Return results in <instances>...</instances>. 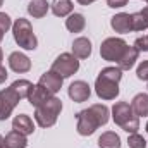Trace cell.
Masks as SVG:
<instances>
[{"label": "cell", "instance_id": "d4e9b609", "mask_svg": "<svg viewBox=\"0 0 148 148\" xmlns=\"http://www.w3.org/2000/svg\"><path fill=\"white\" fill-rule=\"evenodd\" d=\"M90 109L95 114V117L98 119L100 126H105V124L109 122V114H110L109 107H105V105H102V103H95V105H91Z\"/></svg>", "mask_w": 148, "mask_h": 148}, {"label": "cell", "instance_id": "8fae6325", "mask_svg": "<svg viewBox=\"0 0 148 148\" xmlns=\"http://www.w3.org/2000/svg\"><path fill=\"white\" fill-rule=\"evenodd\" d=\"M9 66L14 73H28L31 69V60H29V57H26L21 52H12L9 55Z\"/></svg>", "mask_w": 148, "mask_h": 148}, {"label": "cell", "instance_id": "d6986e66", "mask_svg": "<svg viewBox=\"0 0 148 148\" xmlns=\"http://www.w3.org/2000/svg\"><path fill=\"white\" fill-rule=\"evenodd\" d=\"M84 26H86V19L83 14L74 12V14H69V17L66 19V28L71 33H81L84 29Z\"/></svg>", "mask_w": 148, "mask_h": 148}, {"label": "cell", "instance_id": "9c48e42d", "mask_svg": "<svg viewBox=\"0 0 148 148\" xmlns=\"http://www.w3.org/2000/svg\"><path fill=\"white\" fill-rule=\"evenodd\" d=\"M62 81H64V77H62V76H59V74L53 73V71H48V73H45L41 77H40L38 84H40V86H43L48 93L55 95V93L62 88Z\"/></svg>", "mask_w": 148, "mask_h": 148}, {"label": "cell", "instance_id": "4fadbf2b", "mask_svg": "<svg viewBox=\"0 0 148 148\" xmlns=\"http://www.w3.org/2000/svg\"><path fill=\"white\" fill-rule=\"evenodd\" d=\"M110 26H112V29H114L115 33H122V35H124V33L133 31L131 14H124V12L115 14V16L110 19Z\"/></svg>", "mask_w": 148, "mask_h": 148}, {"label": "cell", "instance_id": "836d02e7", "mask_svg": "<svg viewBox=\"0 0 148 148\" xmlns=\"http://www.w3.org/2000/svg\"><path fill=\"white\" fill-rule=\"evenodd\" d=\"M2 40H3V33H2V31H0V41H2Z\"/></svg>", "mask_w": 148, "mask_h": 148}, {"label": "cell", "instance_id": "52a82bcc", "mask_svg": "<svg viewBox=\"0 0 148 148\" xmlns=\"http://www.w3.org/2000/svg\"><path fill=\"white\" fill-rule=\"evenodd\" d=\"M76 119H77V127L76 129L81 136H91L97 131V127H100V122L95 117V114L91 112V109H84V110L77 112Z\"/></svg>", "mask_w": 148, "mask_h": 148}, {"label": "cell", "instance_id": "484cf974", "mask_svg": "<svg viewBox=\"0 0 148 148\" xmlns=\"http://www.w3.org/2000/svg\"><path fill=\"white\" fill-rule=\"evenodd\" d=\"M127 145H129V148H147V140H145L141 134L133 133V134H129V138H127Z\"/></svg>", "mask_w": 148, "mask_h": 148}, {"label": "cell", "instance_id": "2e32d148", "mask_svg": "<svg viewBox=\"0 0 148 148\" xmlns=\"http://www.w3.org/2000/svg\"><path fill=\"white\" fill-rule=\"evenodd\" d=\"M52 97H55V95H52V93H48L43 86H40V84H35V88H33V91H31V95L28 97V102L33 105V107H38V105H41V103H45L47 100H50Z\"/></svg>", "mask_w": 148, "mask_h": 148}, {"label": "cell", "instance_id": "f546056e", "mask_svg": "<svg viewBox=\"0 0 148 148\" xmlns=\"http://www.w3.org/2000/svg\"><path fill=\"white\" fill-rule=\"evenodd\" d=\"M127 3V0H107V5L112 9H121Z\"/></svg>", "mask_w": 148, "mask_h": 148}, {"label": "cell", "instance_id": "7402d4cb", "mask_svg": "<svg viewBox=\"0 0 148 148\" xmlns=\"http://www.w3.org/2000/svg\"><path fill=\"white\" fill-rule=\"evenodd\" d=\"M10 88H12V90L19 95V98L23 100V98H28V97L31 95L35 84H33L31 81H28V79H17V81H14V83L10 84Z\"/></svg>", "mask_w": 148, "mask_h": 148}, {"label": "cell", "instance_id": "4316f807", "mask_svg": "<svg viewBox=\"0 0 148 148\" xmlns=\"http://www.w3.org/2000/svg\"><path fill=\"white\" fill-rule=\"evenodd\" d=\"M10 28H12L10 17H9L5 12H0V31H2V33H7Z\"/></svg>", "mask_w": 148, "mask_h": 148}, {"label": "cell", "instance_id": "83f0119b", "mask_svg": "<svg viewBox=\"0 0 148 148\" xmlns=\"http://www.w3.org/2000/svg\"><path fill=\"white\" fill-rule=\"evenodd\" d=\"M136 76H138V79H141V81H148V60H143V62L138 66Z\"/></svg>", "mask_w": 148, "mask_h": 148}, {"label": "cell", "instance_id": "7c38bea8", "mask_svg": "<svg viewBox=\"0 0 148 148\" xmlns=\"http://www.w3.org/2000/svg\"><path fill=\"white\" fill-rule=\"evenodd\" d=\"M12 129L17 131V133H21V134H24V136H28V134H33L35 124H33V121H31L29 115L19 114V115H16L14 121H12Z\"/></svg>", "mask_w": 148, "mask_h": 148}, {"label": "cell", "instance_id": "5bb4252c", "mask_svg": "<svg viewBox=\"0 0 148 148\" xmlns=\"http://www.w3.org/2000/svg\"><path fill=\"white\" fill-rule=\"evenodd\" d=\"M73 55L76 59H88L91 55V41L84 36H79L73 41Z\"/></svg>", "mask_w": 148, "mask_h": 148}, {"label": "cell", "instance_id": "ba28073f", "mask_svg": "<svg viewBox=\"0 0 148 148\" xmlns=\"http://www.w3.org/2000/svg\"><path fill=\"white\" fill-rule=\"evenodd\" d=\"M21 102L19 95L9 86L5 90L0 91V121L9 119V115L12 114V110L16 109V105Z\"/></svg>", "mask_w": 148, "mask_h": 148}, {"label": "cell", "instance_id": "f1b7e54d", "mask_svg": "<svg viewBox=\"0 0 148 148\" xmlns=\"http://www.w3.org/2000/svg\"><path fill=\"white\" fill-rule=\"evenodd\" d=\"M133 47H134L138 52H148V36H140L134 41Z\"/></svg>", "mask_w": 148, "mask_h": 148}, {"label": "cell", "instance_id": "8d00e7d4", "mask_svg": "<svg viewBox=\"0 0 148 148\" xmlns=\"http://www.w3.org/2000/svg\"><path fill=\"white\" fill-rule=\"evenodd\" d=\"M2 3H3V0H0V5H2Z\"/></svg>", "mask_w": 148, "mask_h": 148}, {"label": "cell", "instance_id": "277c9868", "mask_svg": "<svg viewBox=\"0 0 148 148\" xmlns=\"http://www.w3.org/2000/svg\"><path fill=\"white\" fill-rule=\"evenodd\" d=\"M12 35H14L16 43L24 50H35L38 47V40L33 33V26L24 17L16 19V23L12 24Z\"/></svg>", "mask_w": 148, "mask_h": 148}, {"label": "cell", "instance_id": "1f68e13d", "mask_svg": "<svg viewBox=\"0 0 148 148\" xmlns=\"http://www.w3.org/2000/svg\"><path fill=\"white\" fill-rule=\"evenodd\" d=\"M77 2H79L81 5H90V3H93L95 0H77Z\"/></svg>", "mask_w": 148, "mask_h": 148}, {"label": "cell", "instance_id": "3957f363", "mask_svg": "<svg viewBox=\"0 0 148 148\" xmlns=\"http://www.w3.org/2000/svg\"><path fill=\"white\" fill-rule=\"evenodd\" d=\"M35 119H36L40 127H52L62 110V100L57 97H52L50 100H47L45 103L35 107Z\"/></svg>", "mask_w": 148, "mask_h": 148}, {"label": "cell", "instance_id": "cb8c5ba5", "mask_svg": "<svg viewBox=\"0 0 148 148\" xmlns=\"http://www.w3.org/2000/svg\"><path fill=\"white\" fill-rule=\"evenodd\" d=\"M100 148H121V138L114 131H107L98 138Z\"/></svg>", "mask_w": 148, "mask_h": 148}, {"label": "cell", "instance_id": "d6a6232c", "mask_svg": "<svg viewBox=\"0 0 148 148\" xmlns=\"http://www.w3.org/2000/svg\"><path fill=\"white\" fill-rule=\"evenodd\" d=\"M3 147V138H2V136H0V148Z\"/></svg>", "mask_w": 148, "mask_h": 148}, {"label": "cell", "instance_id": "44dd1931", "mask_svg": "<svg viewBox=\"0 0 148 148\" xmlns=\"http://www.w3.org/2000/svg\"><path fill=\"white\" fill-rule=\"evenodd\" d=\"M50 9L57 17H66L73 14L74 5L71 0H53V3H50Z\"/></svg>", "mask_w": 148, "mask_h": 148}, {"label": "cell", "instance_id": "f35d334b", "mask_svg": "<svg viewBox=\"0 0 148 148\" xmlns=\"http://www.w3.org/2000/svg\"><path fill=\"white\" fill-rule=\"evenodd\" d=\"M2 148H7V147H2Z\"/></svg>", "mask_w": 148, "mask_h": 148}, {"label": "cell", "instance_id": "6da1fadb", "mask_svg": "<svg viewBox=\"0 0 148 148\" xmlns=\"http://www.w3.org/2000/svg\"><path fill=\"white\" fill-rule=\"evenodd\" d=\"M122 77V71L119 67H105L102 69L97 81L95 91L102 100H114L119 97V81Z\"/></svg>", "mask_w": 148, "mask_h": 148}, {"label": "cell", "instance_id": "7a4b0ae2", "mask_svg": "<svg viewBox=\"0 0 148 148\" xmlns=\"http://www.w3.org/2000/svg\"><path fill=\"white\" fill-rule=\"evenodd\" d=\"M112 119L126 133L133 134L140 129V117L134 114L131 103H127V102H117L112 107Z\"/></svg>", "mask_w": 148, "mask_h": 148}, {"label": "cell", "instance_id": "74e56055", "mask_svg": "<svg viewBox=\"0 0 148 148\" xmlns=\"http://www.w3.org/2000/svg\"><path fill=\"white\" fill-rule=\"evenodd\" d=\"M145 2H147V3H148V0H145Z\"/></svg>", "mask_w": 148, "mask_h": 148}, {"label": "cell", "instance_id": "9a60e30c", "mask_svg": "<svg viewBox=\"0 0 148 148\" xmlns=\"http://www.w3.org/2000/svg\"><path fill=\"white\" fill-rule=\"evenodd\" d=\"M138 50L134 48V47H129L127 45V48H126V52L122 53V57L119 59V62H117V67L121 69V71H129L134 64H136V60H138Z\"/></svg>", "mask_w": 148, "mask_h": 148}, {"label": "cell", "instance_id": "e575fe53", "mask_svg": "<svg viewBox=\"0 0 148 148\" xmlns=\"http://www.w3.org/2000/svg\"><path fill=\"white\" fill-rule=\"evenodd\" d=\"M2 57H3V53H2V48H0V60H2Z\"/></svg>", "mask_w": 148, "mask_h": 148}, {"label": "cell", "instance_id": "4dcf8cb0", "mask_svg": "<svg viewBox=\"0 0 148 148\" xmlns=\"http://www.w3.org/2000/svg\"><path fill=\"white\" fill-rule=\"evenodd\" d=\"M7 76H9V74H7V69H5V67L0 64V84H2V83L7 79Z\"/></svg>", "mask_w": 148, "mask_h": 148}, {"label": "cell", "instance_id": "5b68a950", "mask_svg": "<svg viewBox=\"0 0 148 148\" xmlns=\"http://www.w3.org/2000/svg\"><path fill=\"white\" fill-rule=\"evenodd\" d=\"M127 48V43L122 40V38H107L102 41V47H100V55L103 60H109V62H119V59L122 57V53L126 52Z\"/></svg>", "mask_w": 148, "mask_h": 148}, {"label": "cell", "instance_id": "8992f818", "mask_svg": "<svg viewBox=\"0 0 148 148\" xmlns=\"http://www.w3.org/2000/svg\"><path fill=\"white\" fill-rule=\"evenodd\" d=\"M77 69H79V60L73 53H60L52 64V71L62 77H69V76L76 74Z\"/></svg>", "mask_w": 148, "mask_h": 148}, {"label": "cell", "instance_id": "ffe728a7", "mask_svg": "<svg viewBox=\"0 0 148 148\" xmlns=\"http://www.w3.org/2000/svg\"><path fill=\"white\" fill-rule=\"evenodd\" d=\"M131 24H133V31H145V29H148V7H145L140 12L131 14Z\"/></svg>", "mask_w": 148, "mask_h": 148}, {"label": "cell", "instance_id": "ac0fdd59", "mask_svg": "<svg viewBox=\"0 0 148 148\" xmlns=\"http://www.w3.org/2000/svg\"><path fill=\"white\" fill-rule=\"evenodd\" d=\"M131 107H133V110H134V114L138 117H147L148 115V95L147 93H138L133 98Z\"/></svg>", "mask_w": 148, "mask_h": 148}, {"label": "cell", "instance_id": "603a6c76", "mask_svg": "<svg viewBox=\"0 0 148 148\" xmlns=\"http://www.w3.org/2000/svg\"><path fill=\"white\" fill-rule=\"evenodd\" d=\"M48 9H50V3L47 0H31L28 3V12L33 17H43V16H47Z\"/></svg>", "mask_w": 148, "mask_h": 148}, {"label": "cell", "instance_id": "30bf717a", "mask_svg": "<svg viewBox=\"0 0 148 148\" xmlns=\"http://www.w3.org/2000/svg\"><path fill=\"white\" fill-rule=\"evenodd\" d=\"M91 95V88L88 83L84 81H74L73 84L69 86V97L71 100L76 103H81V102H86Z\"/></svg>", "mask_w": 148, "mask_h": 148}, {"label": "cell", "instance_id": "d590c367", "mask_svg": "<svg viewBox=\"0 0 148 148\" xmlns=\"http://www.w3.org/2000/svg\"><path fill=\"white\" fill-rule=\"evenodd\" d=\"M147 133H148V122H147Z\"/></svg>", "mask_w": 148, "mask_h": 148}, {"label": "cell", "instance_id": "e0dca14e", "mask_svg": "<svg viewBox=\"0 0 148 148\" xmlns=\"http://www.w3.org/2000/svg\"><path fill=\"white\" fill-rule=\"evenodd\" d=\"M3 147L7 148H26L28 147V141H26V136L17 133V131H10L5 138H3Z\"/></svg>", "mask_w": 148, "mask_h": 148}]
</instances>
